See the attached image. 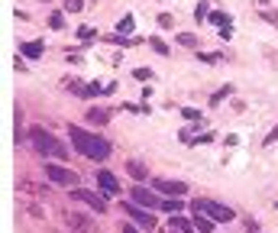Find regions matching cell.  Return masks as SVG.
Here are the masks:
<instances>
[{"label": "cell", "instance_id": "25", "mask_svg": "<svg viewBox=\"0 0 278 233\" xmlns=\"http://www.w3.org/2000/svg\"><path fill=\"white\" fill-rule=\"evenodd\" d=\"M152 49H155L159 55H168V46H165L162 39H152Z\"/></svg>", "mask_w": 278, "mask_h": 233}, {"label": "cell", "instance_id": "4", "mask_svg": "<svg viewBox=\"0 0 278 233\" xmlns=\"http://www.w3.org/2000/svg\"><path fill=\"white\" fill-rule=\"evenodd\" d=\"M152 191L168 194V198H181V194H188V185L185 181H171V178H152Z\"/></svg>", "mask_w": 278, "mask_h": 233}, {"label": "cell", "instance_id": "6", "mask_svg": "<svg viewBox=\"0 0 278 233\" xmlns=\"http://www.w3.org/2000/svg\"><path fill=\"white\" fill-rule=\"evenodd\" d=\"M46 175H49V181H55V185H78V175H75V172L62 169V165H55V162L46 165Z\"/></svg>", "mask_w": 278, "mask_h": 233}, {"label": "cell", "instance_id": "18", "mask_svg": "<svg viewBox=\"0 0 278 233\" xmlns=\"http://www.w3.org/2000/svg\"><path fill=\"white\" fill-rule=\"evenodd\" d=\"M181 116L191 120V123H201V110H194V107H185V110H181Z\"/></svg>", "mask_w": 278, "mask_h": 233}, {"label": "cell", "instance_id": "28", "mask_svg": "<svg viewBox=\"0 0 278 233\" xmlns=\"http://www.w3.org/2000/svg\"><path fill=\"white\" fill-rule=\"evenodd\" d=\"M78 36H81V39H91L94 29H91V26H81V29H78Z\"/></svg>", "mask_w": 278, "mask_h": 233}, {"label": "cell", "instance_id": "15", "mask_svg": "<svg viewBox=\"0 0 278 233\" xmlns=\"http://www.w3.org/2000/svg\"><path fill=\"white\" fill-rule=\"evenodd\" d=\"M42 49H46L42 42H26V46H23V55H26V58H39V55H42Z\"/></svg>", "mask_w": 278, "mask_h": 233}, {"label": "cell", "instance_id": "19", "mask_svg": "<svg viewBox=\"0 0 278 233\" xmlns=\"http://www.w3.org/2000/svg\"><path fill=\"white\" fill-rule=\"evenodd\" d=\"M178 42H181V46H188V49H194V46H197V36H191V32H181V36H178Z\"/></svg>", "mask_w": 278, "mask_h": 233}, {"label": "cell", "instance_id": "30", "mask_svg": "<svg viewBox=\"0 0 278 233\" xmlns=\"http://www.w3.org/2000/svg\"><path fill=\"white\" fill-rule=\"evenodd\" d=\"M262 16L269 20V23H275V26H278V13H262Z\"/></svg>", "mask_w": 278, "mask_h": 233}, {"label": "cell", "instance_id": "5", "mask_svg": "<svg viewBox=\"0 0 278 233\" xmlns=\"http://www.w3.org/2000/svg\"><path fill=\"white\" fill-rule=\"evenodd\" d=\"M191 210H194V230H197V233H214L217 220L204 210V201H191Z\"/></svg>", "mask_w": 278, "mask_h": 233}, {"label": "cell", "instance_id": "20", "mask_svg": "<svg viewBox=\"0 0 278 233\" xmlns=\"http://www.w3.org/2000/svg\"><path fill=\"white\" fill-rule=\"evenodd\" d=\"M107 42H113V46H133V39H126L123 32H116V36H107Z\"/></svg>", "mask_w": 278, "mask_h": 233}, {"label": "cell", "instance_id": "9", "mask_svg": "<svg viewBox=\"0 0 278 233\" xmlns=\"http://www.w3.org/2000/svg\"><path fill=\"white\" fill-rule=\"evenodd\" d=\"M126 217H133L136 220V227H142V230H152L155 227V220H152V214H146V210L139 207V204H126Z\"/></svg>", "mask_w": 278, "mask_h": 233}, {"label": "cell", "instance_id": "16", "mask_svg": "<svg viewBox=\"0 0 278 233\" xmlns=\"http://www.w3.org/2000/svg\"><path fill=\"white\" fill-rule=\"evenodd\" d=\"M207 10H210V3H207V0H201V3H197V10H194V20H197V23H204V20H207Z\"/></svg>", "mask_w": 278, "mask_h": 233}, {"label": "cell", "instance_id": "12", "mask_svg": "<svg viewBox=\"0 0 278 233\" xmlns=\"http://www.w3.org/2000/svg\"><path fill=\"white\" fill-rule=\"evenodd\" d=\"M107 120H110V114H107V110H97V107H91V110H87V123H94V126H104Z\"/></svg>", "mask_w": 278, "mask_h": 233}, {"label": "cell", "instance_id": "11", "mask_svg": "<svg viewBox=\"0 0 278 233\" xmlns=\"http://www.w3.org/2000/svg\"><path fill=\"white\" fill-rule=\"evenodd\" d=\"M68 227H71L75 233H97V227H94L84 214H71V217H68Z\"/></svg>", "mask_w": 278, "mask_h": 233}, {"label": "cell", "instance_id": "13", "mask_svg": "<svg viewBox=\"0 0 278 233\" xmlns=\"http://www.w3.org/2000/svg\"><path fill=\"white\" fill-rule=\"evenodd\" d=\"M171 230H175V233H194V227L188 224L181 214H175V217H171Z\"/></svg>", "mask_w": 278, "mask_h": 233}, {"label": "cell", "instance_id": "26", "mask_svg": "<svg viewBox=\"0 0 278 233\" xmlns=\"http://www.w3.org/2000/svg\"><path fill=\"white\" fill-rule=\"evenodd\" d=\"M220 58H223L220 52H201V62H220Z\"/></svg>", "mask_w": 278, "mask_h": 233}, {"label": "cell", "instance_id": "22", "mask_svg": "<svg viewBox=\"0 0 278 233\" xmlns=\"http://www.w3.org/2000/svg\"><path fill=\"white\" fill-rule=\"evenodd\" d=\"M116 29H120V32H126V36H130V32H133V16H123V20L116 23Z\"/></svg>", "mask_w": 278, "mask_h": 233}, {"label": "cell", "instance_id": "27", "mask_svg": "<svg viewBox=\"0 0 278 233\" xmlns=\"http://www.w3.org/2000/svg\"><path fill=\"white\" fill-rule=\"evenodd\" d=\"M133 75H136L139 81H149V78H152V71H149V68H136V71H133Z\"/></svg>", "mask_w": 278, "mask_h": 233}, {"label": "cell", "instance_id": "29", "mask_svg": "<svg viewBox=\"0 0 278 233\" xmlns=\"http://www.w3.org/2000/svg\"><path fill=\"white\" fill-rule=\"evenodd\" d=\"M275 140H278V126H275V130L269 133V140H265V146H272V143H275Z\"/></svg>", "mask_w": 278, "mask_h": 233}, {"label": "cell", "instance_id": "31", "mask_svg": "<svg viewBox=\"0 0 278 233\" xmlns=\"http://www.w3.org/2000/svg\"><path fill=\"white\" fill-rule=\"evenodd\" d=\"M123 233H139V230H136L133 224H123Z\"/></svg>", "mask_w": 278, "mask_h": 233}, {"label": "cell", "instance_id": "14", "mask_svg": "<svg viewBox=\"0 0 278 233\" xmlns=\"http://www.w3.org/2000/svg\"><path fill=\"white\" fill-rule=\"evenodd\" d=\"M126 172H130V175H133L136 181H142V178L149 175V172H146V165H142V162H126Z\"/></svg>", "mask_w": 278, "mask_h": 233}, {"label": "cell", "instance_id": "24", "mask_svg": "<svg viewBox=\"0 0 278 233\" xmlns=\"http://www.w3.org/2000/svg\"><path fill=\"white\" fill-rule=\"evenodd\" d=\"M230 91H233L230 85H226V87H220V91H217L214 97H210V104H220V101H223V97H226V94H230Z\"/></svg>", "mask_w": 278, "mask_h": 233}, {"label": "cell", "instance_id": "3", "mask_svg": "<svg viewBox=\"0 0 278 233\" xmlns=\"http://www.w3.org/2000/svg\"><path fill=\"white\" fill-rule=\"evenodd\" d=\"M71 198H75V201H84L87 207L97 210V214H107V198H101V194L87 191V188H75V191H71Z\"/></svg>", "mask_w": 278, "mask_h": 233}, {"label": "cell", "instance_id": "8", "mask_svg": "<svg viewBox=\"0 0 278 233\" xmlns=\"http://www.w3.org/2000/svg\"><path fill=\"white\" fill-rule=\"evenodd\" d=\"M204 210H207L210 217L217 220V224H230V220H236V214H233V207H226V204H217V201H204Z\"/></svg>", "mask_w": 278, "mask_h": 233}, {"label": "cell", "instance_id": "17", "mask_svg": "<svg viewBox=\"0 0 278 233\" xmlns=\"http://www.w3.org/2000/svg\"><path fill=\"white\" fill-rule=\"evenodd\" d=\"M162 210H168V214H181V201H175V198H165V201H162Z\"/></svg>", "mask_w": 278, "mask_h": 233}, {"label": "cell", "instance_id": "1", "mask_svg": "<svg viewBox=\"0 0 278 233\" xmlns=\"http://www.w3.org/2000/svg\"><path fill=\"white\" fill-rule=\"evenodd\" d=\"M68 136H71V143H75L78 152L87 155V159H94V162H104V159L110 155V143L104 140V136H94V133L81 130V126H71Z\"/></svg>", "mask_w": 278, "mask_h": 233}, {"label": "cell", "instance_id": "23", "mask_svg": "<svg viewBox=\"0 0 278 233\" xmlns=\"http://www.w3.org/2000/svg\"><path fill=\"white\" fill-rule=\"evenodd\" d=\"M84 7V0H65V13H78Z\"/></svg>", "mask_w": 278, "mask_h": 233}, {"label": "cell", "instance_id": "21", "mask_svg": "<svg viewBox=\"0 0 278 233\" xmlns=\"http://www.w3.org/2000/svg\"><path fill=\"white\" fill-rule=\"evenodd\" d=\"M49 26H52V29H65V16L62 13H52V16H49Z\"/></svg>", "mask_w": 278, "mask_h": 233}, {"label": "cell", "instance_id": "10", "mask_svg": "<svg viewBox=\"0 0 278 233\" xmlns=\"http://www.w3.org/2000/svg\"><path fill=\"white\" fill-rule=\"evenodd\" d=\"M97 185H101V191H107V194H120V181H116L107 169H97Z\"/></svg>", "mask_w": 278, "mask_h": 233}, {"label": "cell", "instance_id": "2", "mask_svg": "<svg viewBox=\"0 0 278 233\" xmlns=\"http://www.w3.org/2000/svg\"><path fill=\"white\" fill-rule=\"evenodd\" d=\"M29 140H32V146H36L42 155H52V159H65V155H68V146H65V143H58L52 133H46L42 126H32V130H29Z\"/></svg>", "mask_w": 278, "mask_h": 233}, {"label": "cell", "instance_id": "7", "mask_svg": "<svg viewBox=\"0 0 278 233\" xmlns=\"http://www.w3.org/2000/svg\"><path fill=\"white\" fill-rule=\"evenodd\" d=\"M130 201L139 204V207H152V210H155V207H162V198H155V194L146 191L142 185H136V188L130 191Z\"/></svg>", "mask_w": 278, "mask_h": 233}]
</instances>
